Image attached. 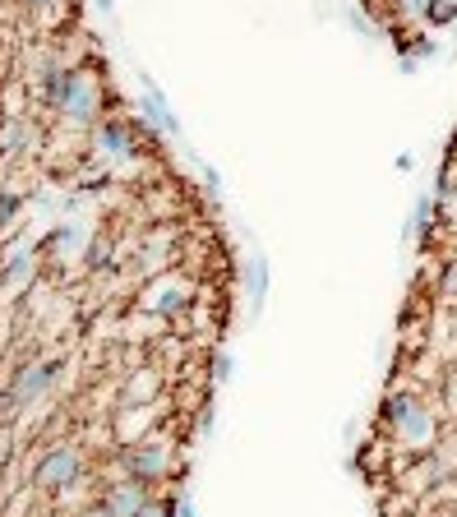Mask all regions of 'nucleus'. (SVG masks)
Here are the masks:
<instances>
[{
  "label": "nucleus",
  "mask_w": 457,
  "mask_h": 517,
  "mask_svg": "<svg viewBox=\"0 0 457 517\" xmlns=\"http://www.w3.org/2000/svg\"><path fill=\"white\" fill-rule=\"evenodd\" d=\"M56 379V365H28V370H19V379L10 384V393H5V402H14V407H24L28 397H37L42 388Z\"/></svg>",
  "instance_id": "7ed1b4c3"
},
{
  "label": "nucleus",
  "mask_w": 457,
  "mask_h": 517,
  "mask_svg": "<svg viewBox=\"0 0 457 517\" xmlns=\"http://www.w3.org/2000/svg\"><path fill=\"white\" fill-rule=\"evenodd\" d=\"M430 217H434V199H421V204H416V231L430 227Z\"/></svg>",
  "instance_id": "6e6552de"
},
{
  "label": "nucleus",
  "mask_w": 457,
  "mask_h": 517,
  "mask_svg": "<svg viewBox=\"0 0 457 517\" xmlns=\"http://www.w3.org/2000/svg\"><path fill=\"white\" fill-rule=\"evenodd\" d=\"M162 467H167V453H162V444H139L130 453V476H134V481H153Z\"/></svg>",
  "instance_id": "39448f33"
},
{
  "label": "nucleus",
  "mask_w": 457,
  "mask_h": 517,
  "mask_svg": "<svg viewBox=\"0 0 457 517\" xmlns=\"http://www.w3.org/2000/svg\"><path fill=\"white\" fill-rule=\"evenodd\" d=\"M97 5H102V10H111V5H116V0H97Z\"/></svg>",
  "instance_id": "9b49d317"
},
{
  "label": "nucleus",
  "mask_w": 457,
  "mask_h": 517,
  "mask_svg": "<svg viewBox=\"0 0 457 517\" xmlns=\"http://www.w3.org/2000/svg\"><path fill=\"white\" fill-rule=\"evenodd\" d=\"M74 471H79V457H74L70 448H56V453H47L42 462H37L33 481H37V485H47V490H56V485L74 481Z\"/></svg>",
  "instance_id": "f03ea898"
},
{
  "label": "nucleus",
  "mask_w": 457,
  "mask_h": 517,
  "mask_svg": "<svg viewBox=\"0 0 457 517\" xmlns=\"http://www.w3.org/2000/svg\"><path fill=\"white\" fill-rule=\"evenodd\" d=\"M264 259H254V268H250V282H254V305H259V296H264Z\"/></svg>",
  "instance_id": "0eeeda50"
},
{
  "label": "nucleus",
  "mask_w": 457,
  "mask_h": 517,
  "mask_svg": "<svg viewBox=\"0 0 457 517\" xmlns=\"http://www.w3.org/2000/svg\"><path fill=\"white\" fill-rule=\"evenodd\" d=\"M33 5H47V0H33Z\"/></svg>",
  "instance_id": "f8f14e48"
},
{
  "label": "nucleus",
  "mask_w": 457,
  "mask_h": 517,
  "mask_svg": "<svg viewBox=\"0 0 457 517\" xmlns=\"http://www.w3.org/2000/svg\"><path fill=\"white\" fill-rule=\"evenodd\" d=\"M388 421H393L397 439L407 448H430L434 444V416L430 407H421L416 397H393L388 402Z\"/></svg>",
  "instance_id": "f257e3e1"
},
{
  "label": "nucleus",
  "mask_w": 457,
  "mask_h": 517,
  "mask_svg": "<svg viewBox=\"0 0 457 517\" xmlns=\"http://www.w3.org/2000/svg\"><path fill=\"white\" fill-rule=\"evenodd\" d=\"M14 204H19V199H10V194H5V199H0V217H10Z\"/></svg>",
  "instance_id": "1a4fd4ad"
},
{
  "label": "nucleus",
  "mask_w": 457,
  "mask_h": 517,
  "mask_svg": "<svg viewBox=\"0 0 457 517\" xmlns=\"http://www.w3.org/2000/svg\"><path fill=\"white\" fill-rule=\"evenodd\" d=\"M102 513L107 517H139L144 513V481H125L121 490H111Z\"/></svg>",
  "instance_id": "20e7f679"
},
{
  "label": "nucleus",
  "mask_w": 457,
  "mask_h": 517,
  "mask_svg": "<svg viewBox=\"0 0 457 517\" xmlns=\"http://www.w3.org/2000/svg\"><path fill=\"white\" fill-rule=\"evenodd\" d=\"M176 517H194V504H190V499H181V504H176Z\"/></svg>",
  "instance_id": "9d476101"
},
{
  "label": "nucleus",
  "mask_w": 457,
  "mask_h": 517,
  "mask_svg": "<svg viewBox=\"0 0 457 517\" xmlns=\"http://www.w3.org/2000/svg\"><path fill=\"white\" fill-rule=\"evenodd\" d=\"M144 111H148V121H153L162 134H176V130H181V125H176V116L167 111V97L157 93L148 79H144Z\"/></svg>",
  "instance_id": "423d86ee"
}]
</instances>
